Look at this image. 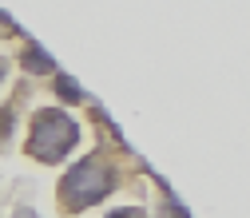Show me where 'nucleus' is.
<instances>
[{"instance_id":"nucleus-1","label":"nucleus","mask_w":250,"mask_h":218,"mask_svg":"<svg viewBox=\"0 0 250 218\" xmlns=\"http://www.w3.org/2000/svg\"><path fill=\"white\" fill-rule=\"evenodd\" d=\"M72 143H76V123L64 111H40L36 127H32V155L36 159L56 163V159L68 155Z\"/></svg>"},{"instance_id":"nucleus-2","label":"nucleus","mask_w":250,"mask_h":218,"mask_svg":"<svg viewBox=\"0 0 250 218\" xmlns=\"http://www.w3.org/2000/svg\"><path fill=\"white\" fill-rule=\"evenodd\" d=\"M111 186V171L100 163V159H83L68 178H64V202L76 210V206H91L107 195Z\"/></svg>"},{"instance_id":"nucleus-3","label":"nucleus","mask_w":250,"mask_h":218,"mask_svg":"<svg viewBox=\"0 0 250 218\" xmlns=\"http://www.w3.org/2000/svg\"><path fill=\"white\" fill-rule=\"evenodd\" d=\"M24 64L32 68V72H52V59H48L44 52H28V56H24Z\"/></svg>"},{"instance_id":"nucleus-4","label":"nucleus","mask_w":250,"mask_h":218,"mask_svg":"<svg viewBox=\"0 0 250 218\" xmlns=\"http://www.w3.org/2000/svg\"><path fill=\"white\" fill-rule=\"evenodd\" d=\"M60 91H64V96H68V99H80V87H72L68 79H60Z\"/></svg>"},{"instance_id":"nucleus-5","label":"nucleus","mask_w":250,"mask_h":218,"mask_svg":"<svg viewBox=\"0 0 250 218\" xmlns=\"http://www.w3.org/2000/svg\"><path fill=\"white\" fill-rule=\"evenodd\" d=\"M107 218H143L139 210H115V214H107Z\"/></svg>"},{"instance_id":"nucleus-6","label":"nucleus","mask_w":250,"mask_h":218,"mask_svg":"<svg viewBox=\"0 0 250 218\" xmlns=\"http://www.w3.org/2000/svg\"><path fill=\"white\" fill-rule=\"evenodd\" d=\"M16 218H36V214H32V210H20V214H16Z\"/></svg>"},{"instance_id":"nucleus-7","label":"nucleus","mask_w":250,"mask_h":218,"mask_svg":"<svg viewBox=\"0 0 250 218\" xmlns=\"http://www.w3.org/2000/svg\"><path fill=\"white\" fill-rule=\"evenodd\" d=\"M0 76H4V64H0Z\"/></svg>"}]
</instances>
